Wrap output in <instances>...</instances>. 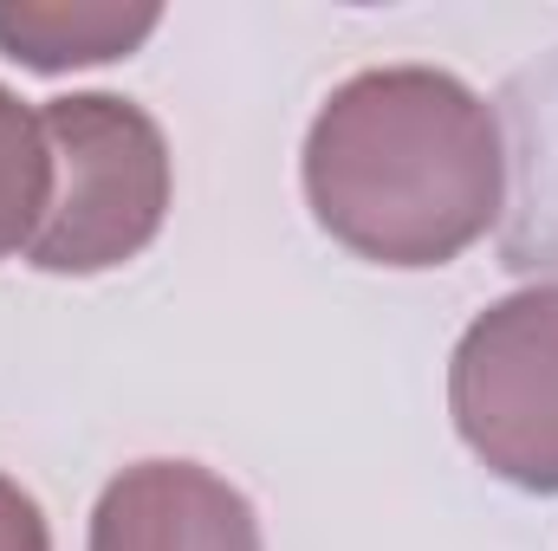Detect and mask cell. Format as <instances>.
Listing matches in <instances>:
<instances>
[{
  "label": "cell",
  "mask_w": 558,
  "mask_h": 551,
  "mask_svg": "<svg viewBox=\"0 0 558 551\" xmlns=\"http://www.w3.org/2000/svg\"><path fill=\"white\" fill-rule=\"evenodd\" d=\"M305 208L371 267H448L507 208V137L494 105L441 65H371L305 131Z\"/></svg>",
  "instance_id": "obj_1"
},
{
  "label": "cell",
  "mask_w": 558,
  "mask_h": 551,
  "mask_svg": "<svg viewBox=\"0 0 558 551\" xmlns=\"http://www.w3.org/2000/svg\"><path fill=\"white\" fill-rule=\"evenodd\" d=\"M52 143V215L26 254V267L52 279H92L131 267L169 221L175 169L162 124L118 91H72L46 98Z\"/></svg>",
  "instance_id": "obj_2"
},
{
  "label": "cell",
  "mask_w": 558,
  "mask_h": 551,
  "mask_svg": "<svg viewBox=\"0 0 558 551\" xmlns=\"http://www.w3.org/2000/svg\"><path fill=\"white\" fill-rule=\"evenodd\" d=\"M448 415L494 480L558 493V285H520L461 331Z\"/></svg>",
  "instance_id": "obj_3"
},
{
  "label": "cell",
  "mask_w": 558,
  "mask_h": 551,
  "mask_svg": "<svg viewBox=\"0 0 558 551\" xmlns=\"http://www.w3.org/2000/svg\"><path fill=\"white\" fill-rule=\"evenodd\" d=\"M85 551H267L254 500L202 461H137L92 506Z\"/></svg>",
  "instance_id": "obj_4"
},
{
  "label": "cell",
  "mask_w": 558,
  "mask_h": 551,
  "mask_svg": "<svg viewBox=\"0 0 558 551\" xmlns=\"http://www.w3.org/2000/svg\"><path fill=\"white\" fill-rule=\"evenodd\" d=\"M162 26V7L118 0H0V52L26 72H72L131 59Z\"/></svg>",
  "instance_id": "obj_5"
},
{
  "label": "cell",
  "mask_w": 558,
  "mask_h": 551,
  "mask_svg": "<svg viewBox=\"0 0 558 551\" xmlns=\"http://www.w3.org/2000/svg\"><path fill=\"white\" fill-rule=\"evenodd\" d=\"M52 143L46 118L0 85V260L33 254L46 215H52Z\"/></svg>",
  "instance_id": "obj_6"
},
{
  "label": "cell",
  "mask_w": 558,
  "mask_h": 551,
  "mask_svg": "<svg viewBox=\"0 0 558 551\" xmlns=\"http://www.w3.org/2000/svg\"><path fill=\"white\" fill-rule=\"evenodd\" d=\"M0 551H52V526L39 513V500L0 474Z\"/></svg>",
  "instance_id": "obj_7"
}]
</instances>
